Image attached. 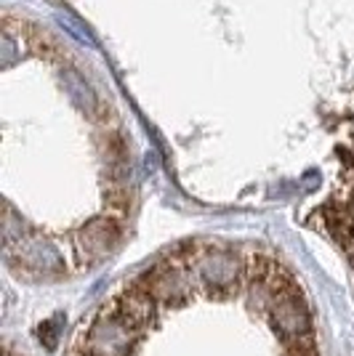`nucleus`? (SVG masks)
Here are the masks:
<instances>
[{"mask_svg":"<svg viewBox=\"0 0 354 356\" xmlns=\"http://www.w3.org/2000/svg\"><path fill=\"white\" fill-rule=\"evenodd\" d=\"M282 356H317V348L307 335V338H298V341H288V348Z\"/></svg>","mask_w":354,"mask_h":356,"instance_id":"nucleus-8","label":"nucleus"},{"mask_svg":"<svg viewBox=\"0 0 354 356\" xmlns=\"http://www.w3.org/2000/svg\"><path fill=\"white\" fill-rule=\"evenodd\" d=\"M128 210H131V197L125 189H109L107 192V216H112V218H118L123 221L125 216H128Z\"/></svg>","mask_w":354,"mask_h":356,"instance_id":"nucleus-7","label":"nucleus"},{"mask_svg":"<svg viewBox=\"0 0 354 356\" xmlns=\"http://www.w3.org/2000/svg\"><path fill=\"white\" fill-rule=\"evenodd\" d=\"M120 237H123V221L112 218V216H102V218H93L91 223H86L80 232H77V242H75V250L77 258L91 266L96 261L107 258L109 252L118 248Z\"/></svg>","mask_w":354,"mask_h":356,"instance_id":"nucleus-2","label":"nucleus"},{"mask_svg":"<svg viewBox=\"0 0 354 356\" xmlns=\"http://www.w3.org/2000/svg\"><path fill=\"white\" fill-rule=\"evenodd\" d=\"M141 327H136L115 306V300L99 314L88 332V354L91 356H128L136 343Z\"/></svg>","mask_w":354,"mask_h":356,"instance_id":"nucleus-1","label":"nucleus"},{"mask_svg":"<svg viewBox=\"0 0 354 356\" xmlns=\"http://www.w3.org/2000/svg\"><path fill=\"white\" fill-rule=\"evenodd\" d=\"M277 266H280V264H277L275 258H269V255H264V252H256L251 261H248V277H251L253 284L261 287V284L277 271Z\"/></svg>","mask_w":354,"mask_h":356,"instance_id":"nucleus-6","label":"nucleus"},{"mask_svg":"<svg viewBox=\"0 0 354 356\" xmlns=\"http://www.w3.org/2000/svg\"><path fill=\"white\" fill-rule=\"evenodd\" d=\"M139 282L147 284L155 293L157 300H171V303H181L187 298V280H184V264L174 258L168 264H155V266L144 271L139 277Z\"/></svg>","mask_w":354,"mask_h":356,"instance_id":"nucleus-4","label":"nucleus"},{"mask_svg":"<svg viewBox=\"0 0 354 356\" xmlns=\"http://www.w3.org/2000/svg\"><path fill=\"white\" fill-rule=\"evenodd\" d=\"M272 325L285 341H298L309 335L311 316L307 303L301 300V290L272 300Z\"/></svg>","mask_w":354,"mask_h":356,"instance_id":"nucleus-3","label":"nucleus"},{"mask_svg":"<svg viewBox=\"0 0 354 356\" xmlns=\"http://www.w3.org/2000/svg\"><path fill=\"white\" fill-rule=\"evenodd\" d=\"M157 298L155 293L149 290L147 284H141L139 280L131 282L128 287H123L120 290V296L115 298V306H118L120 312L125 314L128 319H131L136 327H149V322L155 319V312H157Z\"/></svg>","mask_w":354,"mask_h":356,"instance_id":"nucleus-5","label":"nucleus"},{"mask_svg":"<svg viewBox=\"0 0 354 356\" xmlns=\"http://www.w3.org/2000/svg\"><path fill=\"white\" fill-rule=\"evenodd\" d=\"M352 266H354V255H352Z\"/></svg>","mask_w":354,"mask_h":356,"instance_id":"nucleus-9","label":"nucleus"}]
</instances>
